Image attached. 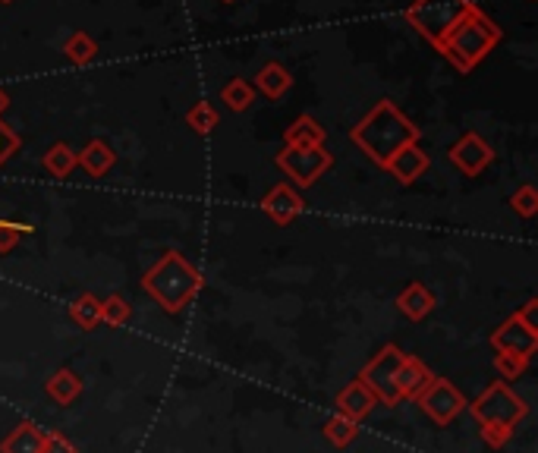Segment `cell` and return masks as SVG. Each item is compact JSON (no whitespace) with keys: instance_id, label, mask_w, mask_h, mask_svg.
Listing matches in <instances>:
<instances>
[{"instance_id":"52a82bcc","label":"cell","mask_w":538,"mask_h":453,"mask_svg":"<svg viewBox=\"0 0 538 453\" xmlns=\"http://www.w3.org/2000/svg\"><path fill=\"white\" fill-rule=\"evenodd\" d=\"M274 164L281 167V174H287L293 189H309L328 174L334 158H331V151L325 145H318V148H284V151H277Z\"/></svg>"},{"instance_id":"cb8c5ba5","label":"cell","mask_w":538,"mask_h":453,"mask_svg":"<svg viewBox=\"0 0 538 453\" xmlns=\"http://www.w3.org/2000/svg\"><path fill=\"white\" fill-rule=\"evenodd\" d=\"M221 101L230 107L233 114H243V111H249L252 107V101H255V89H252V82H246V79H230L224 89H221Z\"/></svg>"},{"instance_id":"4fadbf2b","label":"cell","mask_w":538,"mask_h":453,"mask_svg":"<svg viewBox=\"0 0 538 453\" xmlns=\"http://www.w3.org/2000/svg\"><path fill=\"white\" fill-rule=\"evenodd\" d=\"M375 406H378L375 394H372L359 378H353V381L337 394V413L347 416V419H353V422H362Z\"/></svg>"},{"instance_id":"484cf974","label":"cell","mask_w":538,"mask_h":453,"mask_svg":"<svg viewBox=\"0 0 538 453\" xmlns=\"http://www.w3.org/2000/svg\"><path fill=\"white\" fill-rule=\"evenodd\" d=\"M325 438L334 444V447H350L356 438H359V422H353V419H347V416H340V413H334L328 422H325Z\"/></svg>"},{"instance_id":"1f68e13d","label":"cell","mask_w":538,"mask_h":453,"mask_svg":"<svg viewBox=\"0 0 538 453\" xmlns=\"http://www.w3.org/2000/svg\"><path fill=\"white\" fill-rule=\"evenodd\" d=\"M41 453H79V450L67 435H63V431H48L45 428V447H41Z\"/></svg>"},{"instance_id":"5b68a950","label":"cell","mask_w":538,"mask_h":453,"mask_svg":"<svg viewBox=\"0 0 538 453\" xmlns=\"http://www.w3.org/2000/svg\"><path fill=\"white\" fill-rule=\"evenodd\" d=\"M469 7L472 0H413V4L406 7L403 19L428 41V45L438 48L444 35L460 23Z\"/></svg>"},{"instance_id":"7a4b0ae2","label":"cell","mask_w":538,"mask_h":453,"mask_svg":"<svg viewBox=\"0 0 538 453\" xmlns=\"http://www.w3.org/2000/svg\"><path fill=\"white\" fill-rule=\"evenodd\" d=\"M205 287L202 271L177 249L164 252L158 262L142 274V290L170 315L183 312Z\"/></svg>"},{"instance_id":"8992f818","label":"cell","mask_w":538,"mask_h":453,"mask_svg":"<svg viewBox=\"0 0 538 453\" xmlns=\"http://www.w3.org/2000/svg\"><path fill=\"white\" fill-rule=\"evenodd\" d=\"M403 356L406 353L397 347V343H387V347H381L356 375L375 394V400L384 403V406H400V400H403L400 391H397V369H400Z\"/></svg>"},{"instance_id":"836d02e7","label":"cell","mask_w":538,"mask_h":453,"mask_svg":"<svg viewBox=\"0 0 538 453\" xmlns=\"http://www.w3.org/2000/svg\"><path fill=\"white\" fill-rule=\"evenodd\" d=\"M7 107H10V95L0 89V120H4V114H7Z\"/></svg>"},{"instance_id":"2e32d148","label":"cell","mask_w":538,"mask_h":453,"mask_svg":"<svg viewBox=\"0 0 538 453\" xmlns=\"http://www.w3.org/2000/svg\"><path fill=\"white\" fill-rule=\"evenodd\" d=\"M117 164V151L107 145L104 139H92L82 151H76V167H82L89 177H104L111 174V167Z\"/></svg>"},{"instance_id":"ba28073f","label":"cell","mask_w":538,"mask_h":453,"mask_svg":"<svg viewBox=\"0 0 538 453\" xmlns=\"http://www.w3.org/2000/svg\"><path fill=\"white\" fill-rule=\"evenodd\" d=\"M416 403L422 406V413L441 428L454 422L469 406L463 391H457V384L450 378H438V375H432V381L422 387V394L416 397Z\"/></svg>"},{"instance_id":"3957f363","label":"cell","mask_w":538,"mask_h":453,"mask_svg":"<svg viewBox=\"0 0 538 453\" xmlns=\"http://www.w3.org/2000/svg\"><path fill=\"white\" fill-rule=\"evenodd\" d=\"M501 38H504L501 26L494 23L482 7L472 4L460 23L444 35L438 51L450 60V67L454 70L472 73L494 48L501 45Z\"/></svg>"},{"instance_id":"d6986e66","label":"cell","mask_w":538,"mask_h":453,"mask_svg":"<svg viewBox=\"0 0 538 453\" xmlns=\"http://www.w3.org/2000/svg\"><path fill=\"white\" fill-rule=\"evenodd\" d=\"M41 447H45V428H38L32 422H19L0 441V453H41Z\"/></svg>"},{"instance_id":"d590c367","label":"cell","mask_w":538,"mask_h":453,"mask_svg":"<svg viewBox=\"0 0 538 453\" xmlns=\"http://www.w3.org/2000/svg\"><path fill=\"white\" fill-rule=\"evenodd\" d=\"M221 4H233V0H221Z\"/></svg>"},{"instance_id":"4316f807","label":"cell","mask_w":538,"mask_h":453,"mask_svg":"<svg viewBox=\"0 0 538 453\" xmlns=\"http://www.w3.org/2000/svg\"><path fill=\"white\" fill-rule=\"evenodd\" d=\"M133 309H129V302L120 296V293H111L107 299H101V325L107 328H123Z\"/></svg>"},{"instance_id":"603a6c76","label":"cell","mask_w":538,"mask_h":453,"mask_svg":"<svg viewBox=\"0 0 538 453\" xmlns=\"http://www.w3.org/2000/svg\"><path fill=\"white\" fill-rule=\"evenodd\" d=\"M218 123H221V114L214 111L211 101H196L186 111V126H192V133H199V136H211Z\"/></svg>"},{"instance_id":"7c38bea8","label":"cell","mask_w":538,"mask_h":453,"mask_svg":"<svg viewBox=\"0 0 538 453\" xmlns=\"http://www.w3.org/2000/svg\"><path fill=\"white\" fill-rule=\"evenodd\" d=\"M432 167V158H428V151L422 145H406L400 148L397 155L384 164V170L391 174L400 186H413L425 170Z\"/></svg>"},{"instance_id":"8fae6325","label":"cell","mask_w":538,"mask_h":453,"mask_svg":"<svg viewBox=\"0 0 538 453\" xmlns=\"http://www.w3.org/2000/svg\"><path fill=\"white\" fill-rule=\"evenodd\" d=\"M262 211L268 214V218L277 224V227H290L299 214L306 211V202L303 196L290 186V183H277L268 189V196L262 199Z\"/></svg>"},{"instance_id":"f1b7e54d","label":"cell","mask_w":538,"mask_h":453,"mask_svg":"<svg viewBox=\"0 0 538 453\" xmlns=\"http://www.w3.org/2000/svg\"><path fill=\"white\" fill-rule=\"evenodd\" d=\"M29 233H35V227L26 224V221H7V224H0V255L13 252L16 243L23 240V236H29Z\"/></svg>"},{"instance_id":"83f0119b","label":"cell","mask_w":538,"mask_h":453,"mask_svg":"<svg viewBox=\"0 0 538 453\" xmlns=\"http://www.w3.org/2000/svg\"><path fill=\"white\" fill-rule=\"evenodd\" d=\"M510 208L520 214V218H535V214H538V189L532 183L520 186L510 196Z\"/></svg>"},{"instance_id":"30bf717a","label":"cell","mask_w":538,"mask_h":453,"mask_svg":"<svg viewBox=\"0 0 538 453\" xmlns=\"http://www.w3.org/2000/svg\"><path fill=\"white\" fill-rule=\"evenodd\" d=\"M491 347L498 353L532 359V353L538 350V328H532L529 321H523L520 312H513L504 325L491 334Z\"/></svg>"},{"instance_id":"9a60e30c","label":"cell","mask_w":538,"mask_h":453,"mask_svg":"<svg viewBox=\"0 0 538 453\" xmlns=\"http://www.w3.org/2000/svg\"><path fill=\"white\" fill-rule=\"evenodd\" d=\"M328 129L321 126L312 114H299L287 129H284V148H318L325 145Z\"/></svg>"},{"instance_id":"277c9868","label":"cell","mask_w":538,"mask_h":453,"mask_svg":"<svg viewBox=\"0 0 538 453\" xmlns=\"http://www.w3.org/2000/svg\"><path fill=\"white\" fill-rule=\"evenodd\" d=\"M469 409L482 428V441L488 447H504L513 438L516 425L526 419L529 403L507 381H494L469 403Z\"/></svg>"},{"instance_id":"ffe728a7","label":"cell","mask_w":538,"mask_h":453,"mask_svg":"<svg viewBox=\"0 0 538 453\" xmlns=\"http://www.w3.org/2000/svg\"><path fill=\"white\" fill-rule=\"evenodd\" d=\"M45 394L60 403V406H70L79 394H82V378L73 369H57L48 381H45Z\"/></svg>"},{"instance_id":"d6a6232c","label":"cell","mask_w":538,"mask_h":453,"mask_svg":"<svg viewBox=\"0 0 538 453\" xmlns=\"http://www.w3.org/2000/svg\"><path fill=\"white\" fill-rule=\"evenodd\" d=\"M520 318L529 321L532 328H538V299H529V302H526V306L520 309Z\"/></svg>"},{"instance_id":"9c48e42d","label":"cell","mask_w":538,"mask_h":453,"mask_svg":"<svg viewBox=\"0 0 538 453\" xmlns=\"http://www.w3.org/2000/svg\"><path fill=\"white\" fill-rule=\"evenodd\" d=\"M447 158L463 177H482L485 170L491 167V161H494V148L479 133H466V136H460L454 145H450Z\"/></svg>"},{"instance_id":"4dcf8cb0","label":"cell","mask_w":538,"mask_h":453,"mask_svg":"<svg viewBox=\"0 0 538 453\" xmlns=\"http://www.w3.org/2000/svg\"><path fill=\"white\" fill-rule=\"evenodd\" d=\"M19 145H23V139H19L13 129H10L4 120H0V167H4V164L16 155Z\"/></svg>"},{"instance_id":"f546056e","label":"cell","mask_w":538,"mask_h":453,"mask_svg":"<svg viewBox=\"0 0 538 453\" xmlns=\"http://www.w3.org/2000/svg\"><path fill=\"white\" fill-rule=\"evenodd\" d=\"M526 365H529V359H523V356H510V353H498V356H494V372L501 375V381L520 378V375L526 372Z\"/></svg>"},{"instance_id":"5bb4252c","label":"cell","mask_w":538,"mask_h":453,"mask_svg":"<svg viewBox=\"0 0 538 453\" xmlns=\"http://www.w3.org/2000/svg\"><path fill=\"white\" fill-rule=\"evenodd\" d=\"M252 89H255V92H262V95L271 98V101H277V98H284V95L293 89V73L284 67V63L268 60L265 67L255 73Z\"/></svg>"},{"instance_id":"44dd1931","label":"cell","mask_w":538,"mask_h":453,"mask_svg":"<svg viewBox=\"0 0 538 453\" xmlns=\"http://www.w3.org/2000/svg\"><path fill=\"white\" fill-rule=\"evenodd\" d=\"M70 318L82 331H95L101 325V299L95 293H82L70 302Z\"/></svg>"},{"instance_id":"e575fe53","label":"cell","mask_w":538,"mask_h":453,"mask_svg":"<svg viewBox=\"0 0 538 453\" xmlns=\"http://www.w3.org/2000/svg\"><path fill=\"white\" fill-rule=\"evenodd\" d=\"M0 4H13V0H0Z\"/></svg>"},{"instance_id":"ac0fdd59","label":"cell","mask_w":538,"mask_h":453,"mask_svg":"<svg viewBox=\"0 0 538 453\" xmlns=\"http://www.w3.org/2000/svg\"><path fill=\"white\" fill-rule=\"evenodd\" d=\"M428 381H432V372H428V365H425L422 359H416V356H403L400 369H397V391H400V397L416 400Z\"/></svg>"},{"instance_id":"7402d4cb","label":"cell","mask_w":538,"mask_h":453,"mask_svg":"<svg viewBox=\"0 0 538 453\" xmlns=\"http://www.w3.org/2000/svg\"><path fill=\"white\" fill-rule=\"evenodd\" d=\"M41 164H45V170L51 177L57 180H67L73 170H76V151L67 145V142H54L48 151H45V158H41Z\"/></svg>"},{"instance_id":"d4e9b609","label":"cell","mask_w":538,"mask_h":453,"mask_svg":"<svg viewBox=\"0 0 538 453\" xmlns=\"http://www.w3.org/2000/svg\"><path fill=\"white\" fill-rule=\"evenodd\" d=\"M63 54H67V60L76 63V67H85V63H92L98 57V41L85 32H73L67 38V45H63Z\"/></svg>"},{"instance_id":"6da1fadb","label":"cell","mask_w":538,"mask_h":453,"mask_svg":"<svg viewBox=\"0 0 538 453\" xmlns=\"http://www.w3.org/2000/svg\"><path fill=\"white\" fill-rule=\"evenodd\" d=\"M419 139H422V129L406 117L391 98H381L372 111L350 129V142L362 148L378 167L391 161L400 148L419 145Z\"/></svg>"},{"instance_id":"e0dca14e","label":"cell","mask_w":538,"mask_h":453,"mask_svg":"<svg viewBox=\"0 0 538 453\" xmlns=\"http://www.w3.org/2000/svg\"><path fill=\"white\" fill-rule=\"evenodd\" d=\"M397 309L410 318V321H422V318H428L435 312V306H438V299H435V293L428 290L425 284H410V287H403L400 293H397Z\"/></svg>"}]
</instances>
